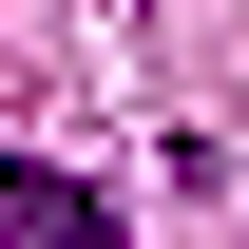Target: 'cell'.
<instances>
[{"mask_svg":"<svg viewBox=\"0 0 249 249\" xmlns=\"http://www.w3.org/2000/svg\"><path fill=\"white\" fill-rule=\"evenodd\" d=\"M0 249H134L115 192H77L58 154H0Z\"/></svg>","mask_w":249,"mask_h":249,"instance_id":"1","label":"cell"}]
</instances>
